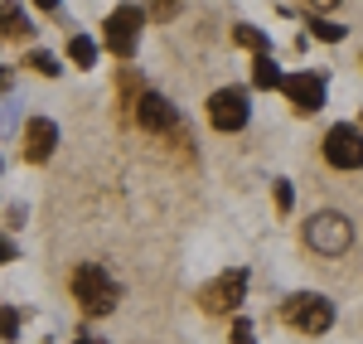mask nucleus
Masks as SVG:
<instances>
[{
	"instance_id": "5701e85b",
	"label": "nucleus",
	"mask_w": 363,
	"mask_h": 344,
	"mask_svg": "<svg viewBox=\"0 0 363 344\" xmlns=\"http://www.w3.org/2000/svg\"><path fill=\"white\" fill-rule=\"evenodd\" d=\"M73 344H102V340H97V335H78Z\"/></svg>"
},
{
	"instance_id": "6e6552de",
	"label": "nucleus",
	"mask_w": 363,
	"mask_h": 344,
	"mask_svg": "<svg viewBox=\"0 0 363 344\" xmlns=\"http://www.w3.org/2000/svg\"><path fill=\"white\" fill-rule=\"evenodd\" d=\"M131 107H136V121L150 131V136H169V131H179V112L169 107L160 92H140Z\"/></svg>"
},
{
	"instance_id": "f03ea898",
	"label": "nucleus",
	"mask_w": 363,
	"mask_h": 344,
	"mask_svg": "<svg viewBox=\"0 0 363 344\" xmlns=\"http://www.w3.org/2000/svg\"><path fill=\"white\" fill-rule=\"evenodd\" d=\"M306 248L320 253V257H344L354 248V223L344 213H335V209H325V213H315L306 223Z\"/></svg>"
},
{
	"instance_id": "f8f14e48",
	"label": "nucleus",
	"mask_w": 363,
	"mask_h": 344,
	"mask_svg": "<svg viewBox=\"0 0 363 344\" xmlns=\"http://www.w3.org/2000/svg\"><path fill=\"white\" fill-rule=\"evenodd\" d=\"M0 34H10V39H29V20H25V10L5 5V10H0Z\"/></svg>"
},
{
	"instance_id": "ddd939ff",
	"label": "nucleus",
	"mask_w": 363,
	"mask_h": 344,
	"mask_svg": "<svg viewBox=\"0 0 363 344\" xmlns=\"http://www.w3.org/2000/svg\"><path fill=\"white\" fill-rule=\"evenodd\" d=\"M233 44H242V49H252L257 58L267 54V34H262L257 25H233Z\"/></svg>"
},
{
	"instance_id": "423d86ee",
	"label": "nucleus",
	"mask_w": 363,
	"mask_h": 344,
	"mask_svg": "<svg viewBox=\"0 0 363 344\" xmlns=\"http://www.w3.org/2000/svg\"><path fill=\"white\" fill-rule=\"evenodd\" d=\"M140 25H145V10H136V5H121V10H112L107 15V49H112L116 58H131L140 44Z\"/></svg>"
},
{
	"instance_id": "39448f33",
	"label": "nucleus",
	"mask_w": 363,
	"mask_h": 344,
	"mask_svg": "<svg viewBox=\"0 0 363 344\" xmlns=\"http://www.w3.org/2000/svg\"><path fill=\"white\" fill-rule=\"evenodd\" d=\"M325 160L335 165V170H359L363 165V131L359 126H349V121H339V126H330L325 131Z\"/></svg>"
},
{
	"instance_id": "4468645a",
	"label": "nucleus",
	"mask_w": 363,
	"mask_h": 344,
	"mask_svg": "<svg viewBox=\"0 0 363 344\" xmlns=\"http://www.w3.org/2000/svg\"><path fill=\"white\" fill-rule=\"evenodd\" d=\"M68 58H73L78 68H92V58H97V44H92L87 34H73V39H68Z\"/></svg>"
},
{
	"instance_id": "a211bd4d",
	"label": "nucleus",
	"mask_w": 363,
	"mask_h": 344,
	"mask_svg": "<svg viewBox=\"0 0 363 344\" xmlns=\"http://www.w3.org/2000/svg\"><path fill=\"white\" fill-rule=\"evenodd\" d=\"M20 330V311H0V340H15Z\"/></svg>"
},
{
	"instance_id": "9b49d317",
	"label": "nucleus",
	"mask_w": 363,
	"mask_h": 344,
	"mask_svg": "<svg viewBox=\"0 0 363 344\" xmlns=\"http://www.w3.org/2000/svg\"><path fill=\"white\" fill-rule=\"evenodd\" d=\"M281 83H286V73L277 68V58H272V54H262L257 63H252V87L272 92V87H281Z\"/></svg>"
},
{
	"instance_id": "7ed1b4c3",
	"label": "nucleus",
	"mask_w": 363,
	"mask_h": 344,
	"mask_svg": "<svg viewBox=\"0 0 363 344\" xmlns=\"http://www.w3.org/2000/svg\"><path fill=\"white\" fill-rule=\"evenodd\" d=\"M281 316H286L291 330H301V335H325V330L335 325V306H330L320 291H296V296H286Z\"/></svg>"
},
{
	"instance_id": "aec40b11",
	"label": "nucleus",
	"mask_w": 363,
	"mask_h": 344,
	"mask_svg": "<svg viewBox=\"0 0 363 344\" xmlns=\"http://www.w3.org/2000/svg\"><path fill=\"white\" fill-rule=\"evenodd\" d=\"M150 15H155V20H174V15H179V5H169V0H165V5H155Z\"/></svg>"
},
{
	"instance_id": "20e7f679",
	"label": "nucleus",
	"mask_w": 363,
	"mask_h": 344,
	"mask_svg": "<svg viewBox=\"0 0 363 344\" xmlns=\"http://www.w3.org/2000/svg\"><path fill=\"white\" fill-rule=\"evenodd\" d=\"M242 291H247V272L233 267V272H223L218 282H208V287L199 291V306H203L208 316H233V311L242 306Z\"/></svg>"
},
{
	"instance_id": "2eb2a0df",
	"label": "nucleus",
	"mask_w": 363,
	"mask_h": 344,
	"mask_svg": "<svg viewBox=\"0 0 363 344\" xmlns=\"http://www.w3.org/2000/svg\"><path fill=\"white\" fill-rule=\"evenodd\" d=\"M25 68L44 73V78H58V73H63V68H58V58H54V54H44V49H39V54H29V58H25Z\"/></svg>"
},
{
	"instance_id": "412c9836",
	"label": "nucleus",
	"mask_w": 363,
	"mask_h": 344,
	"mask_svg": "<svg viewBox=\"0 0 363 344\" xmlns=\"http://www.w3.org/2000/svg\"><path fill=\"white\" fill-rule=\"evenodd\" d=\"M277 209H291V184H286V179L277 184Z\"/></svg>"
},
{
	"instance_id": "0eeeda50",
	"label": "nucleus",
	"mask_w": 363,
	"mask_h": 344,
	"mask_svg": "<svg viewBox=\"0 0 363 344\" xmlns=\"http://www.w3.org/2000/svg\"><path fill=\"white\" fill-rule=\"evenodd\" d=\"M247 92L242 87H218L213 97H208V121H213V131H242L247 126Z\"/></svg>"
},
{
	"instance_id": "f3484780",
	"label": "nucleus",
	"mask_w": 363,
	"mask_h": 344,
	"mask_svg": "<svg viewBox=\"0 0 363 344\" xmlns=\"http://www.w3.org/2000/svg\"><path fill=\"white\" fill-rule=\"evenodd\" d=\"M20 121V97H10V102H0V131H10Z\"/></svg>"
},
{
	"instance_id": "b1692460",
	"label": "nucleus",
	"mask_w": 363,
	"mask_h": 344,
	"mask_svg": "<svg viewBox=\"0 0 363 344\" xmlns=\"http://www.w3.org/2000/svg\"><path fill=\"white\" fill-rule=\"evenodd\" d=\"M359 131H363V126H359Z\"/></svg>"
},
{
	"instance_id": "4be33fe9",
	"label": "nucleus",
	"mask_w": 363,
	"mask_h": 344,
	"mask_svg": "<svg viewBox=\"0 0 363 344\" xmlns=\"http://www.w3.org/2000/svg\"><path fill=\"white\" fill-rule=\"evenodd\" d=\"M0 262H15V243L10 238H0Z\"/></svg>"
},
{
	"instance_id": "9d476101",
	"label": "nucleus",
	"mask_w": 363,
	"mask_h": 344,
	"mask_svg": "<svg viewBox=\"0 0 363 344\" xmlns=\"http://www.w3.org/2000/svg\"><path fill=\"white\" fill-rule=\"evenodd\" d=\"M54 145H58V126L49 116H29L25 121V160L29 165H44L54 155Z\"/></svg>"
},
{
	"instance_id": "1a4fd4ad",
	"label": "nucleus",
	"mask_w": 363,
	"mask_h": 344,
	"mask_svg": "<svg viewBox=\"0 0 363 344\" xmlns=\"http://www.w3.org/2000/svg\"><path fill=\"white\" fill-rule=\"evenodd\" d=\"M281 92L291 97V107L301 116H315L325 107V78H320V73H291V78L281 83Z\"/></svg>"
},
{
	"instance_id": "f257e3e1",
	"label": "nucleus",
	"mask_w": 363,
	"mask_h": 344,
	"mask_svg": "<svg viewBox=\"0 0 363 344\" xmlns=\"http://www.w3.org/2000/svg\"><path fill=\"white\" fill-rule=\"evenodd\" d=\"M73 301H78V311L83 316H112L116 311V301H121V291H116V282L107 277V267L102 262H78L73 267Z\"/></svg>"
},
{
	"instance_id": "6ab92c4d",
	"label": "nucleus",
	"mask_w": 363,
	"mask_h": 344,
	"mask_svg": "<svg viewBox=\"0 0 363 344\" xmlns=\"http://www.w3.org/2000/svg\"><path fill=\"white\" fill-rule=\"evenodd\" d=\"M233 344H257V340H252V325H247V320H233Z\"/></svg>"
},
{
	"instance_id": "dca6fc26",
	"label": "nucleus",
	"mask_w": 363,
	"mask_h": 344,
	"mask_svg": "<svg viewBox=\"0 0 363 344\" xmlns=\"http://www.w3.org/2000/svg\"><path fill=\"white\" fill-rule=\"evenodd\" d=\"M310 29H315V39H325V44H339V39H344V25H335V20H310Z\"/></svg>"
}]
</instances>
